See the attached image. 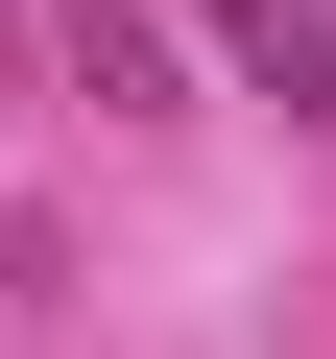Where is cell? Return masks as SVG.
Instances as JSON below:
<instances>
[{"instance_id":"1","label":"cell","mask_w":336,"mask_h":359,"mask_svg":"<svg viewBox=\"0 0 336 359\" xmlns=\"http://www.w3.org/2000/svg\"><path fill=\"white\" fill-rule=\"evenodd\" d=\"M217 48H240V72L312 120V96H336V0H217Z\"/></svg>"},{"instance_id":"2","label":"cell","mask_w":336,"mask_h":359,"mask_svg":"<svg viewBox=\"0 0 336 359\" xmlns=\"http://www.w3.org/2000/svg\"><path fill=\"white\" fill-rule=\"evenodd\" d=\"M72 96L96 120H168V25H144V0H72Z\"/></svg>"}]
</instances>
